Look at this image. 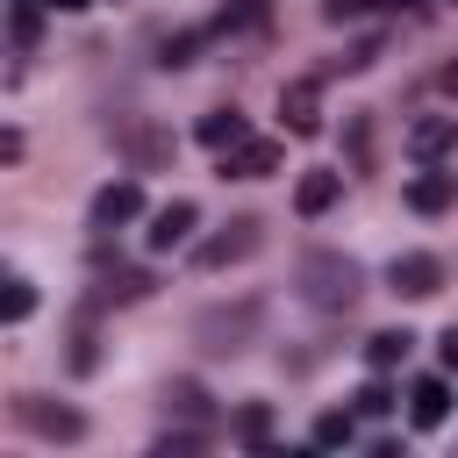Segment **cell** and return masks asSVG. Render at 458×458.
Returning a JSON list of instances; mask_svg holds the SVG:
<instances>
[{"label":"cell","mask_w":458,"mask_h":458,"mask_svg":"<svg viewBox=\"0 0 458 458\" xmlns=\"http://www.w3.org/2000/svg\"><path fill=\"white\" fill-rule=\"evenodd\" d=\"M293 286H301V301H308V308L336 315V308H351V301L365 293V272H358L344 250H308V258L293 265Z\"/></svg>","instance_id":"obj_1"},{"label":"cell","mask_w":458,"mask_h":458,"mask_svg":"<svg viewBox=\"0 0 458 458\" xmlns=\"http://www.w3.org/2000/svg\"><path fill=\"white\" fill-rule=\"evenodd\" d=\"M258 329H265V301H222V308H200V315H193V344H200L208 358L250 351Z\"/></svg>","instance_id":"obj_2"},{"label":"cell","mask_w":458,"mask_h":458,"mask_svg":"<svg viewBox=\"0 0 458 458\" xmlns=\"http://www.w3.org/2000/svg\"><path fill=\"white\" fill-rule=\"evenodd\" d=\"M258 243H265V222H258V215H236L229 229H215V236H208V243L193 250V265H200V272H222V265H243V258H250Z\"/></svg>","instance_id":"obj_3"},{"label":"cell","mask_w":458,"mask_h":458,"mask_svg":"<svg viewBox=\"0 0 458 458\" xmlns=\"http://www.w3.org/2000/svg\"><path fill=\"white\" fill-rule=\"evenodd\" d=\"M14 422L36 429V437H50V444H79V437H86V415L64 408V401H43V394H21V401H14Z\"/></svg>","instance_id":"obj_4"},{"label":"cell","mask_w":458,"mask_h":458,"mask_svg":"<svg viewBox=\"0 0 458 458\" xmlns=\"http://www.w3.org/2000/svg\"><path fill=\"white\" fill-rule=\"evenodd\" d=\"M386 286H394L401 301H429V293L444 286V265H437L429 250H401V258L386 265Z\"/></svg>","instance_id":"obj_5"},{"label":"cell","mask_w":458,"mask_h":458,"mask_svg":"<svg viewBox=\"0 0 458 458\" xmlns=\"http://www.w3.org/2000/svg\"><path fill=\"white\" fill-rule=\"evenodd\" d=\"M143 215V186L136 179H107L100 193H93V229H122V222H136Z\"/></svg>","instance_id":"obj_6"},{"label":"cell","mask_w":458,"mask_h":458,"mask_svg":"<svg viewBox=\"0 0 458 458\" xmlns=\"http://www.w3.org/2000/svg\"><path fill=\"white\" fill-rule=\"evenodd\" d=\"M193 222H200V208H193V200H165V208L150 215L143 243H150V250H179V243L193 236Z\"/></svg>","instance_id":"obj_7"},{"label":"cell","mask_w":458,"mask_h":458,"mask_svg":"<svg viewBox=\"0 0 458 458\" xmlns=\"http://www.w3.org/2000/svg\"><path fill=\"white\" fill-rule=\"evenodd\" d=\"M279 114H286L293 136H315V129H322V86H315V79H293V86L279 93Z\"/></svg>","instance_id":"obj_8"},{"label":"cell","mask_w":458,"mask_h":458,"mask_svg":"<svg viewBox=\"0 0 458 458\" xmlns=\"http://www.w3.org/2000/svg\"><path fill=\"white\" fill-rule=\"evenodd\" d=\"M279 143H258V136H243L229 157H222V179H265V172H279Z\"/></svg>","instance_id":"obj_9"},{"label":"cell","mask_w":458,"mask_h":458,"mask_svg":"<svg viewBox=\"0 0 458 458\" xmlns=\"http://www.w3.org/2000/svg\"><path fill=\"white\" fill-rule=\"evenodd\" d=\"M451 143H458V122H444V114H422V122H408V157H451Z\"/></svg>","instance_id":"obj_10"},{"label":"cell","mask_w":458,"mask_h":458,"mask_svg":"<svg viewBox=\"0 0 458 458\" xmlns=\"http://www.w3.org/2000/svg\"><path fill=\"white\" fill-rule=\"evenodd\" d=\"M444 415H451V386H444V379H415V386H408V422H415V429H437Z\"/></svg>","instance_id":"obj_11"},{"label":"cell","mask_w":458,"mask_h":458,"mask_svg":"<svg viewBox=\"0 0 458 458\" xmlns=\"http://www.w3.org/2000/svg\"><path fill=\"white\" fill-rule=\"evenodd\" d=\"M451 200H458V179H451V172H415V179H408V208H415V215H444Z\"/></svg>","instance_id":"obj_12"},{"label":"cell","mask_w":458,"mask_h":458,"mask_svg":"<svg viewBox=\"0 0 458 458\" xmlns=\"http://www.w3.org/2000/svg\"><path fill=\"white\" fill-rule=\"evenodd\" d=\"M243 136H250V122H243L236 107H215V114H200V143H208L215 157H229V150H236Z\"/></svg>","instance_id":"obj_13"},{"label":"cell","mask_w":458,"mask_h":458,"mask_svg":"<svg viewBox=\"0 0 458 458\" xmlns=\"http://www.w3.org/2000/svg\"><path fill=\"white\" fill-rule=\"evenodd\" d=\"M336 193H344V172H301L293 208H301V215H329V208H336Z\"/></svg>","instance_id":"obj_14"},{"label":"cell","mask_w":458,"mask_h":458,"mask_svg":"<svg viewBox=\"0 0 458 458\" xmlns=\"http://www.w3.org/2000/svg\"><path fill=\"white\" fill-rule=\"evenodd\" d=\"M150 286H157V279H150L143 265H122V272H107V279H100V293H93V301H122V308H129V301H143Z\"/></svg>","instance_id":"obj_15"},{"label":"cell","mask_w":458,"mask_h":458,"mask_svg":"<svg viewBox=\"0 0 458 458\" xmlns=\"http://www.w3.org/2000/svg\"><path fill=\"white\" fill-rule=\"evenodd\" d=\"M43 7H50V0H7V36H14V50H36V36H43Z\"/></svg>","instance_id":"obj_16"},{"label":"cell","mask_w":458,"mask_h":458,"mask_svg":"<svg viewBox=\"0 0 458 458\" xmlns=\"http://www.w3.org/2000/svg\"><path fill=\"white\" fill-rule=\"evenodd\" d=\"M408 344H415L408 329H379V336L365 344V365H372V372H394V365L408 358Z\"/></svg>","instance_id":"obj_17"},{"label":"cell","mask_w":458,"mask_h":458,"mask_svg":"<svg viewBox=\"0 0 458 458\" xmlns=\"http://www.w3.org/2000/svg\"><path fill=\"white\" fill-rule=\"evenodd\" d=\"M165 408H172V415H193V422H208V415H215V408H208V394H200L193 379H172V386H165Z\"/></svg>","instance_id":"obj_18"},{"label":"cell","mask_w":458,"mask_h":458,"mask_svg":"<svg viewBox=\"0 0 458 458\" xmlns=\"http://www.w3.org/2000/svg\"><path fill=\"white\" fill-rule=\"evenodd\" d=\"M236 437H243L250 451H265V444H272V408H265V401H250V408H236Z\"/></svg>","instance_id":"obj_19"},{"label":"cell","mask_w":458,"mask_h":458,"mask_svg":"<svg viewBox=\"0 0 458 458\" xmlns=\"http://www.w3.org/2000/svg\"><path fill=\"white\" fill-rule=\"evenodd\" d=\"M351 437H358V408H344V415H336V408L315 415V444H322V451H336V444H351Z\"/></svg>","instance_id":"obj_20"},{"label":"cell","mask_w":458,"mask_h":458,"mask_svg":"<svg viewBox=\"0 0 458 458\" xmlns=\"http://www.w3.org/2000/svg\"><path fill=\"white\" fill-rule=\"evenodd\" d=\"M129 157H136V165H165V157H172V136H165V129H129Z\"/></svg>","instance_id":"obj_21"},{"label":"cell","mask_w":458,"mask_h":458,"mask_svg":"<svg viewBox=\"0 0 458 458\" xmlns=\"http://www.w3.org/2000/svg\"><path fill=\"white\" fill-rule=\"evenodd\" d=\"M0 315H7V322H29V315H36V286H29L21 272L7 279V293H0Z\"/></svg>","instance_id":"obj_22"},{"label":"cell","mask_w":458,"mask_h":458,"mask_svg":"<svg viewBox=\"0 0 458 458\" xmlns=\"http://www.w3.org/2000/svg\"><path fill=\"white\" fill-rule=\"evenodd\" d=\"M72 372L86 379V372H100V336H93V322H79L72 329Z\"/></svg>","instance_id":"obj_23"},{"label":"cell","mask_w":458,"mask_h":458,"mask_svg":"<svg viewBox=\"0 0 458 458\" xmlns=\"http://www.w3.org/2000/svg\"><path fill=\"white\" fill-rule=\"evenodd\" d=\"M351 408H358V415H372V422H379V415H394V386H386V379H365V386H358V394H351Z\"/></svg>","instance_id":"obj_24"},{"label":"cell","mask_w":458,"mask_h":458,"mask_svg":"<svg viewBox=\"0 0 458 458\" xmlns=\"http://www.w3.org/2000/svg\"><path fill=\"white\" fill-rule=\"evenodd\" d=\"M229 29H265V0H229L222 21H215V36H229Z\"/></svg>","instance_id":"obj_25"},{"label":"cell","mask_w":458,"mask_h":458,"mask_svg":"<svg viewBox=\"0 0 458 458\" xmlns=\"http://www.w3.org/2000/svg\"><path fill=\"white\" fill-rule=\"evenodd\" d=\"M344 150H351V172H365V165H372V122H365V114H351V129H344Z\"/></svg>","instance_id":"obj_26"},{"label":"cell","mask_w":458,"mask_h":458,"mask_svg":"<svg viewBox=\"0 0 458 458\" xmlns=\"http://www.w3.org/2000/svg\"><path fill=\"white\" fill-rule=\"evenodd\" d=\"M200 43H208L200 29H179V36H165V64H172V72H179V64H193V57H200Z\"/></svg>","instance_id":"obj_27"},{"label":"cell","mask_w":458,"mask_h":458,"mask_svg":"<svg viewBox=\"0 0 458 458\" xmlns=\"http://www.w3.org/2000/svg\"><path fill=\"white\" fill-rule=\"evenodd\" d=\"M372 14V0H322V21H358Z\"/></svg>","instance_id":"obj_28"},{"label":"cell","mask_w":458,"mask_h":458,"mask_svg":"<svg viewBox=\"0 0 458 458\" xmlns=\"http://www.w3.org/2000/svg\"><path fill=\"white\" fill-rule=\"evenodd\" d=\"M437 351H444V365H451V372H458V322H451V329H444V344H437Z\"/></svg>","instance_id":"obj_29"},{"label":"cell","mask_w":458,"mask_h":458,"mask_svg":"<svg viewBox=\"0 0 458 458\" xmlns=\"http://www.w3.org/2000/svg\"><path fill=\"white\" fill-rule=\"evenodd\" d=\"M451 179H458V143H451Z\"/></svg>","instance_id":"obj_30"},{"label":"cell","mask_w":458,"mask_h":458,"mask_svg":"<svg viewBox=\"0 0 458 458\" xmlns=\"http://www.w3.org/2000/svg\"><path fill=\"white\" fill-rule=\"evenodd\" d=\"M50 7H86V0H50Z\"/></svg>","instance_id":"obj_31"}]
</instances>
